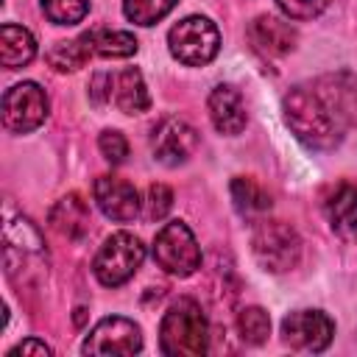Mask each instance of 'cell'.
<instances>
[{
  "label": "cell",
  "mask_w": 357,
  "mask_h": 357,
  "mask_svg": "<svg viewBox=\"0 0 357 357\" xmlns=\"http://www.w3.org/2000/svg\"><path fill=\"white\" fill-rule=\"evenodd\" d=\"M332 335L335 324L321 310H296L282 321V337L296 351H324Z\"/></svg>",
  "instance_id": "9"
},
{
  "label": "cell",
  "mask_w": 357,
  "mask_h": 357,
  "mask_svg": "<svg viewBox=\"0 0 357 357\" xmlns=\"http://www.w3.org/2000/svg\"><path fill=\"white\" fill-rule=\"evenodd\" d=\"M92 192H95V201L100 206V212L117 223H126V220H134L139 215V195H137V187L126 178H117V176H98L95 184H92Z\"/></svg>",
  "instance_id": "12"
},
{
  "label": "cell",
  "mask_w": 357,
  "mask_h": 357,
  "mask_svg": "<svg viewBox=\"0 0 357 357\" xmlns=\"http://www.w3.org/2000/svg\"><path fill=\"white\" fill-rule=\"evenodd\" d=\"M209 324L201 304L190 296L176 298L159 324V349L170 357H198L206 351Z\"/></svg>",
  "instance_id": "2"
},
{
  "label": "cell",
  "mask_w": 357,
  "mask_h": 357,
  "mask_svg": "<svg viewBox=\"0 0 357 357\" xmlns=\"http://www.w3.org/2000/svg\"><path fill=\"white\" fill-rule=\"evenodd\" d=\"M95 53L103 59H128L137 53V39L128 31H92Z\"/></svg>",
  "instance_id": "21"
},
{
  "label": "cell",
  "mask_w": 357,
  "mask_h": 357,
  "mask_svg": "<svg viewBox=\"0 0 357 357\" xmlns=\"http://www.w3.org/2000/svg\"><path fill=\"white\" fill-rule=\"evenodd\" d=\"M248 36L257 45V50L268 56H284L296 47V28L273 14H262L248 25Z\"/></svg>",
  "instance_id": "15"
},
{
  "label": "cell",
  "mask_w": 357,
  "mask_h": 357,
  "mask_svg": "<svg viewBox=\"0 0 357 357\" xmlns=\"http://www.w3.org/2000/svg\"><path fill=\"white\" fill-rule=\"evenodd\" d=\"M251 251L257 262L271 273H284L301 259V240L284 220H259L251 234Z\"/></svg>",
  "instance_id": "4"
},
{
  "label": "cell",
  "mask_w": 357,
  "mask_h": 357,
  "mask_svg": "<svg viewBox=\"0 0 357 357\" xmlns=\"http://www.w3.org/2000/svg\"><path fill=\"white\" fill-rule=\"evenodd\" d=\"M6 273L17 287L36 284L47 273V248L39 229L28 218L6 223Z\"/></svg>",
  "instance_id": "3"
},
{
  "label": "cell",
  "mask_w": 357,
  "mask_h": 357,
  "mask_svg": "<svg viewBox=\"0 0 357 357\" xmlns=\"http://www.w3.org/2000/svg\"><path fill=\"white\" fill-rule=\"evenodd\" d=\"M276 6L290 20H312L329 6V0H276Z\"/></svg>",
  "instance_id": "26"
},
{
  "label": "cell",
  "mask_w": 357,
  "mask_h": 357,
  "mask_svg": "<svg viewBox=\"0 0 357 357\" xmlns=\"http://www.w3.org/2000/svg\"><path fill=\"white\" fill-rule=\"evenodd\" d=\"M142 259H145V245L139 243V237L128 231H114L95 254L92 273L103 287H120L137 273Z\"/></svg>",
  "instance_id": "5"
},
{
  "label": "cell",
  "mask_w": 357,
  "mask_h": 357,
  "mask_svg": "<svg viewBox=\"0 0 357 357\" xmlns=\"http://www.w3.org/2000/svg\"><path fill=\"white\" fill-rule=\"evenodd\" d=\"M42 11L53 25H75L86 17L89 0H42Z\"/></svg>",
  "instance_id": "24"
},
{
  "label": "cell",
  "mask_w": 357,
  "mask_h": 357,
  "mask_svg": "<svg viewBox=\"0 0 357 357\" xmlns=\"http://www.w3.org/2000/svg\"><path fill=\"white\" fill-rule=\"evenodd\" d=\"M229 192H231L234 209H237L240 215H245V218H257V215H262V212L271 209V195H268L254 178H245V176L231 178Z\"/></svg>",
  "instance_id": "20"
},
{
  "label": "cell",
  "mask_w": 357,
  "mask_h": 357,
  "mask_svg": "<svg viewBox=\"0 0 357 357\" xmlns=\"http://www.w3.org/2000/svg\"><path fill=\"white\" fill-rule=\"evenodd\" d=\"M170 53L187 67L209 64L220 50V33L209 17H184L167 33Z\"/></svg>",
  "instance_id": "6"
},
{
  "label": "cell",
  "mask_w": 357,
  "mask_h": 357,
  "mask_svg": "<svg viewBox=\"0 0 357 357\" xmlns=\"http://www.w3.org/2000/svg\"><path fill=\"white\" fill-rule=\"evenodd\" d=\"M178 0H123V14L137 25H156Z\"/></svg>",
  "instance_id": "23"
},
{
  "label": "cell",
  "mask_w": 357,
  "mask_h": 357,
  "mask_svg": "<svg viewBox=\"0 0 357 357\" xmlns=\"http://www.w3.org/2000/svg\"><path fill=\"white\" fill-rule=\"evenodd\" d=\"M47 117V95L39 84L22 81L3 95V126L11 134H28Z\"/></svg>",
  "instance_id": "8"
},
{
  "label": "cell",
  "mask_w": 357,
  "mask_h": 357,
  "mask_svg": "<svg viewBox=\"0 0 357 357\" xmlns=\"http://www.w3.org/2000/svg\"><path fill=\"white\" fill-rule=\"evenodd\" d=\"M153 259L170 276H192L201 268V248L190 226L181 220L165 223L153 237Z\"/></svg>",
  "instance_id": "7"
},
{
  "label": "cell",
  "mask_w": 357,
  "mask_h": 357,
  "mask_svg": "<svg viewBox=\"0 0 357 357\" xmlns=\"http://www.w3.org/2000/svg\"><path fill=\"white\" fill-rule=\"evenodd\" d=\"M95 53V39H92V31L89 33H81L75 39H67V42H56L50 50H47V61L50 67H56L59 73H73L78 67H84V61Z\"/></svg>",
  "instance_id": "19"
},
{
  "label": "cell",
  "mask_w": 357,
  "mask_h": 357,
  "mask_svg": "<svg viewBox=\"0 0 357 357\" xmlns=\"http://www.w3.org/2000/svg\"><path fill=\"white\" fill-rule=\"evenodd\" d=\"M47 357V354H53V349L45 343V340H36V337H28V340H22L20 346H14L11 351H8V357Z\"/></svg>",
  "instance_id": "28"
},
{
  "label": "cell",
  "mask_w": 357,
  "mask_h": 357,
  "mask_svg": "<svg viewBox=\"0 0 357 357\" xmlns=\"http://www.w3.org/2000/svg\"><path fill=\"white\" fill-rule=\"evenodd\" d=\"M33 56H36V39L31 36V31L22 25L6 22L0 28V61H3V67H8V70L25 67Z\"/></svg>",
  "instance_id": "18"
},
{
  "label": "cell",
  "mask_w": 357,
  "mask_h": 357,
  "mask_svg": "<svg viewBox=\"0 0 357 357\" xmlns=\"http://www.w3.org/2000/svg\"><path fill=\"white\" fill-rule=\"evenodd\" d=\"M284 117L307 148L329 151L340 145L357 120V75L340 70L293 86L284 95Z\"/></svg>",
  "instance_id": "1"
},
{
  "label": "cell",
  "mask_w": 357,
  "mask_h": 357,
  "mask_svg": "<svg viewBox=\"0 0 357 357\" xmlns=\"http://www.w3.org/2000/svg\"><path fill=\"white\" fill-rule=\"evenodd\" d=\"M109 103H114L120 112L126 114H139L151 106L142 73L137 67H126L120 73H112V84H109Z\"/></svg>",
  "instance_id": "16"
},
{
  "label": "cell",
  "mask_w": 357,
  "mask_h": 357,
  "mask_svg": "<svg viewBox=\"0 0 357 357\" xmlns=\"http://www.w3.org/2000/svg\"><path fill=\"white\" fill-rule=\"evenodd\" d=\"M195 145H198V134L181 117H165V120H159L156 128H153V134H151L153 159H159L167 167L184 165L192 156Z\"/></svg>",
  "instance_id": "11"
},
{
  "label": "cell",
  "mask_w": 357,
  "mask_h": 357,
  "mask_svg": "<svg viewBox=\"0 0 357 357\" xmlns=\"http://www.w3.org/2000/svg\"><path fill=\"white\" fill-rule=\"evenodd\" d=\"M173 209V192L167 184H151L148 187V220H162Z\"/></svg>",
  "instance_id": "25"
},
{
  "label": "cell",
  "mask_w": 357,
  "mask_h": 357,
  "mask_svg": "<svg viewBox=\"0 0 357 357\" xmlns=\"http://www.w3.org/2000/svg\"><path fill=\"white\" fill-rule=\"evenodd\" d=\"M237 332L248 346H262L271 335V318L262 307H245L237 315Z\"/></svg>",
  "instance_id": "22"
},
{
  "label": "cell",
  "mask_w": 357,
  "mask_h": 357,
  "mask_svg": "<svg viewBox=\"0 0 357 357\" xmlns=\"http://www.w3.org/2000/svg\"><path fill=\"white\" fill-rule=\"evenodd\" d=\"M206 109H209L212 126L220 134L234 137V134H240L245 128V103H243V95L231 84H218L209 92Z\"/></svg>",
  "instance_id": "13"
},
{
  "label": "cell",
  "mask_w": 357,
  "mask_h": 357,
  "mask_svg": "<svg viewBox=\"0 0 357 357\" xmlns=\"http://www.w3.org/2000/svg\"><path fill=\"white\" fill-rule=\"evenodd\" d=\"M89 204L78 195V192H70L64 198L56 201V206L50 209V229L73 243L84 240L89 234Z\"/></svg>",
  "instance_id": "14"
},
{
  "label": "cell",
  "mask_w": 357,
  "mask_h": 357,
  "mask_svg": "<svg viewBox=\"0 0 357 357\" xmlns=\"http://www.w3.org/2000/svg\"><path fill=\"white\" fill-rule=\"evenodd\" d=\"M326 218L335 234L354 240L357 237V187L340 184L326 201Z\"/></svg>",
  "instance_id": "17"
},
{
  "label": "cell",
  "mask_w": 357,
  "mask_h": 357,
  "mask_svg": "<svg viewBox=\"0 0 357 357\" xmlns=\"http://www.w3.org/2000/svg\"><path fill=\"white\" fill-rule=\"evenodd\" d=\"M142 349V332L134 321L123 315L103 318L86 335L81 351L84 354H137Z\"/></svg>",
  "instance_id": "10"
},
{
  "label": "cell",
  "mask_w": 357,
  "mask_h": 357,
  "mask_svg": "<svg viewBox=\"0 0 357 357\" xmlns=\"http://www.w3.org/2000/svg\"><path fill=\"white\" fill-rule=\"evenodd\" d=\"M98 148H100L103 159L112 162V165H120V162L128 156V142H126V137H123L120 131H112V128L98 137Z\"/></svg>",
  "instance_id": "27"
}]
</instances>
